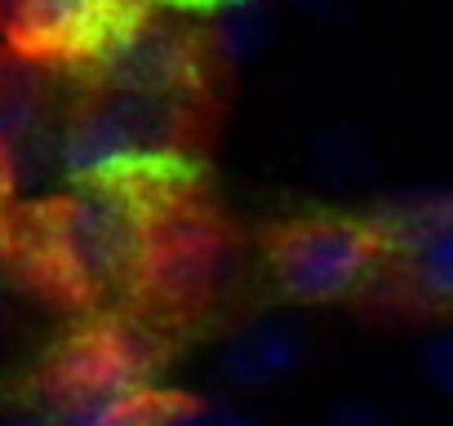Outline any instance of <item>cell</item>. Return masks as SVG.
<instances>
[{
    "label": "cell",
    "mask_w": 453,
    "mask_h": 426,
    "mask_svg": "<svg viewBox=\"0 0 453 426\" xmlns=\"http://www.w3.org/2000/svg\"><path fill=\"white\" fill-rule=\"evenodd\" d=\"M0 342H5V311H0Z\"/></svg>",
    "instance_id": "44dd1931"
},
{
    "label": "cell",
    "mask_w": 453,
    "mask_h": 426,
    "mask_svg": "<svg viewBox=\"0 0 453 426\" xmlns=\"http://www.w3.org/2000/svg\"><path fill=\"white\" fill-rule=\"evenodd\" d=\"M156 5H165V10H218L222 5V0H156Z\"/></svg>",
    "instance_id": "ffe728a7"
},
{
    "label": "cell",
    "mask_w": 453,
    "mask_h": 426,
    "mask_svg": "<svg viewBox=\"0 0 453 426\" xmlns=\"http://www.w3.org/2000/svg\"><path fill=\"white\" fill-rule=\"evenodd\" d=\"M311 164L329 186H360L378 173V151L365 133H356L347 125H334L311 142Z\"/></svg>",
    "instance_id": "7c38bea8"
},
{
    "label": "cell",
    "mask_w": 453,
    "mask_h": 426,
    "mask_svg": "<svg viewBox=\"0 0 453 426\" xmlns=\"http://www.w3.org/2000/svg\"><path fill=\"white\" fill-rule=\"evenodd\" d=\"M272 10L267 0H222L209 19V49L222 63H250L267 49L272 41Z\"/></svg>",
    "instance_id": "8fae6325"
},
{
    "label": "cell",
    "mask_w": 453,
    "mask_h": 426,
    "mask_svg": "<svg viewBox=\"0 0 453 426\" xmlns=\"http://www.w3.org/2000/svg\"><path fill=\"white\" fill-rule=\"evenodd\" d=\"M138 5L142 0H0V36L54 67H85Z\"/></svg>",
    "instance_id": "52a82bcc"
},
{
    "label": "cell",
    "mask_w": 453,
    "mask_h": 426,
    "mask_svg": "<svg viewBox=\"0 0 453 426\" xmlns=\"http://www.w3.org/2000/svg\"><path fill=\"white\" fill-rule=\"evenodd\" d=\"M0 45H5V36H0Z\"/></svg>",
    "instance_id": "603a6c76"
},
{
    "label": "cell",
    "mask_w": 453,
    "mask_h": 426,
    "mask_svg": "<svg viewBox=\"0 0 453 426\" xmlns=\"http://www.w3.org/2000/svg\"><path fill=\"white\" fill-rule=\"evenodd\" d=\"M307 355V333L298 320L289 316H263L241 324L213 355V369L226 386L236 391H254V386H272L280 377H289Z\"/></svg>",
    "instance_id": "ba28073f"
},
{
    "label": "cell",
    "mask_w": 453,
    "mask_h": 426,
    "mask_svg": "<svg viewBox=\"0 0 453 426\" xmlns=\"http://www.w3.org/2000/svg\"><path fill=\"white\" fill-rule=\"evenodd\" d=\"M209 36L187 27L178 10L142 5L120 23V32L85 63L98 89L151 94V98H196L209 76Z\"/></svg>",
    "instance_id": "3957f363"
},
{
    "label": "cell",
    "mask_w": 453,
    "mask_h": 426,
    "mask_svg": "<svg viewBox=\"0 0 453 426\" xmlns=\"http://www.w3.org/2000/svg\"><path fill=\"white\" fill-rule=\"evenodd\" d=\"M382 236L373 223L351 218H303L272 245V280L289 302L329 307L373 285L382 267Z\"/></svg>",
    "instance_id": "277c9868"
},
{
    "label": "cell",
    "mask_w": 453,
    "mask_h": 426,
    "mask_svg": "<svg viewBox=\"0 0 453 426\" xmlns=\"http://www.w3.org/2000/svg\"><path fill=\"white\" fill-rule=\"evenodd\" d=\"M0 426H58L54 413H19V417H5Z\"/></svg>",
    "instance_id": "d6986e66"
},
{
    "label": "cell",
    "mask_w": 453,
    "mask_h": 426,
    "mask_svg": "<svg viewBox=\"0 0 453 426\" xmlns=\"http://www.w3.org/2000/svg\"><path fill=\"white\" fill-rule=\"evenodd\" d=\"M298 5H316V0H298Z\"/></svg>",
    "instance_id": "7402d4cb"
},
{
    "label": "cell",
    "mask_w": 453,
    "mask_h": 426,
    "mask_svg": "<svg viewBox=\"0 0 453 426\" xmlns=\"http://www.w3.org/2000/svg\"><path fill=\"white\" fill-rule=\"evenodd\" d=\"M404 276L422 302L453 311V223L422 240L413 254H404Z\"/></svg>",
    "instance_id": "5bb4252c"
},
{
    "label": "cell",
    "mask_w": 453,
    "mask_h": 426,
    "mask_svg": "<svg viewBox=\"0 0 453 426\" xmlns=\"http://www.w3.org/2000/svg\"><path fill=\"white\" fill-rule=\"evenodd\" d=\"M325 426H387V413L373 408L369 399H342Z\"/></svg>",
    "instance_id": "e0dca14e"
},
{
    "label": "cell",
    "mask_w": 453,
    "mask_h": 426,
    "mask_svg": "<svg viewBox=\"0 0 453 426\" xmlns=\"http://www.w3.org/2000/svg\"><path fill=\"white\" fill-rule=\"evenodd\" d=\"M232 267H236V254L218 232V223L204 218L200 209H191L187 200H178L156 213L147 254L138 267V285L165 311H196L222 293Z\"/></svg>",
    "instance_id": "5b68a950"
},
{
    "label": "cell",
    "mask_w": 453,
    "mask_h": 426,
    "mask_svg": "<svg viewBox=\"0 0 453 426\" xmlns=\"http://www.w3.org/2000/svg\"><path fill=\"white\" fill-rule=\"evenodd\" d=\"M63 182H116L169 209L196 186V156L187 151V107L178 98L103 89L58 129Z\"/></svg>",
    "instance_id": "6da1fadb"
},
{
    "label": "cell",
    "mask_w": 453,
    "mask_h": 426,
    "mask_svg": "<svg viewBox=\"0 0 453 426\" xmlns=\"http://www.w3.org/2000/svg\"><path fill=\"white\" fill-rule=\"evenodd\" d=\"M178 395L165 391H138V395H120V399H94V404H76L54 413L58 426H165L173 413Z\"/></svg>",
    "instance_id": "4fadbf2b"
},
{
    "label": "cell",
    "mask_w": 453,
    "mask_h": 426,
    "mask_svg": "<svg viewBox=\"0 0 453 426\" xmlns=\"http://www.w3.org/2000/svg\"><path fill=\"white\" fill-rule=\"evenodd\" d=\"M19 195V186H14V173H10V160H5V151H0V218H5V209H10V200Z\"/></svg>",
    "instance_id": "ac0fdd59"
},
{
    "label": "cell",
    "mask_w": 453,
    "mask_h": 426,
    "mask_svg": "<svg viewBox=\"0 0 453 426\" xmlns=\"http://www.w3.org/2000/svg\"><path fill=\"white\" fill-rule=\"evenodd\" d=\"M165 426H263L254 413L232 408V404H196V399H178Z\"/></svg>",
    "instance_id": "2e32d148"
},
{
    "label": "cell",
    "mask_w": 453,
    "mask_h": 426,
    "mask_svg": "<svg viewBox=\"0 0 453 426\" xmlns=\"http://www.w3.org/2000/svg\"><path fill=\"white\" fill-rule=\"evenodd\" d=\"M54 63L32 58L14 45H0V151H10L58 125Z\"/></svg>",
    "instance_id": "9c48e42d"
},
{
    "label": "cell",
    "mask_w": 453,
    "mask_h": 426,
    "mask_svg": "<svg viewBox=\"0 0 453 426\" xmlns=\"http://www.w3.org/2000/svg\"><path fill=\"white\" fill-rule=\"evenodd\" d=\"M156 204L116 182H76L45 213H36L27 262L41 280L67 298L107 293L125 280H138Z\"/></svg>",
    "instance_id": "7a4b0ae2"
},
{
    "label": "cell",
    "mask_w": 453,
    "mask_h": 426,
    "mask_svg": "<svg viewBox=\"0 0 453 426\" xmlns=\"http://www.w3.org/2000/svg\"><path fill=\"white\" fill-rule=\"evenodd\" d=\"M160 373V346L156 338L134 320H107L85 333H76L45 369V399L50 413L94 404V399H120L151 391Z\"/></svg>",
    "instance_id": "8992f818"
},
{
    "label": "cell",
    "mask_w": 453,
    "mask_h": 426,
    "mask_svg": "<svg viewBox=\"0 0 453 426\" xmlns=\"http://www.w3.org/2000/svg\"><path fill=\"white\" fill-rule=\"evenodd\" d=\"M453 223V191L449 186H413L373 209V232L391 254H413L422 240Z\"/></svg>",
    "instance_id": "30bf717a"
},
{
    "label": "cell",
    "mask_w": 453,
    "mask_h": 426,
    "mask_svg": "<svg viewBox=\"0 0 453 426\" xmlns=\"http://www.w3.org/2000/svg\"><path fill=\"white\" fill-rule=\"evenodd\" d=\"M418 373L435 391L453 395V329H435L431 338H422V346H418Z\"/></svg>",
    "instance_id": "9a60e30c"
}]
</instances>
